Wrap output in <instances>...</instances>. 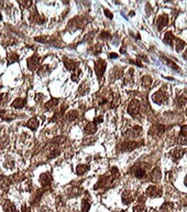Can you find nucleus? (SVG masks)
<instances>
[{"mask_svg":"<svg viewBox=\"0 0 187 212\" xmlns=\"http://www.w3.org/2000/svg\"><path fill=\"white\" fill-rule=\"evenodd\" d=\"M167 98H168V96H167V94L164 91H158L156 93H154L153 96H152L153 102L155 104H158V105L165 104L167 102Z\"/></svg>","mask_w":187,"mask_h":212,"instance_id":"f257e3e1","label":"nucleus"},{"mask_svg":"<svg viewBox=\"0 0 187 212\" xmlns=\"http://www.w3.org/2000/svg\"><path fill=\"white\" fill-rule=\"evenodd\" d=\"M106 67H107V63H106V61H104V60L99 59V60L96 61L95 72H96V74H97V76H98L99 81L102 79V75H104L105 71H106Z\"/></svg>","mask_w":187,"mask_h":212,"instance_id":"f03ea898","label":"nucleus"},{"mask_svg":"<svg viewBox=\"0 0 187 212\" xmlns=\"http://www.w3.org/2000/svg\"><path fill=\"white\" fill-rule=\"evenodd\" d=\"M140 108H141V103L140 101L138 100H132L130 102L129 106H128V113L132 117H135L140 112Z\"/></svg>","mask_w":187,"mask_h":212,"instance_id":"7ed1b4c3","label":"nucleus"},{"mask_svg":"<svg viewBox=\"0 0 187 212\" xmlns=\"http://www.w3.org/2000/svg\"><path fill=\"white\" fill-rule=\"evenodd\" d=\"M141 133H142V128L140 126L135 125V126H133V127H131V128L128 129V130L125 132V136L129 138H137L141 135Z\"/></svg>","mask_w":187,"mask_h":212,"instance_id":"20e7f679","label":"nucleus"},{"mask_svg":"<svg viewBox=\"0 0 187 212\" xmlns=\"http://www.w3.org/2000/svg\"><path fill=\"white\" fill-rule=\"evenodd\" d=\"M63 61H64V65H65V67H66L68 71L77 70V67H78V65H79V63L77 62V61L72 60V59L64 58V59H63Z\"/></svg>","mask_w":187,"mask_h":212,"instance_id":"39448f33","label":"nucleus"},{"mask_svg":"<svg viewBox=\"0 0 187 212\" xmlns=\"http://www.w3.org/2000/svg\"><path fill=\"white\" fill-rule=\"evenodd\" d=\"M164 130H165V127L161 124H158V125H153L151 129L149 130L150 135H156V136H161L163 133H164Z\"/></svg>","mask_w":187,"mask_h":212,"instance_id":"423d86ee","label":"nucleus"},{"mask_svg":"<svg viewBox=\"0 0 187 212\" xmlns=\"http://www.w3.org/2000/svg\"><path fill=\"white\" fill-rule=\"evenodd\" d=\"M40 181H41L43 187H49L52 181V177H51L50 172H44L40 176Z\"/></svg>","mask_w":187,"mask_h":212,"instance_id":"0eeeda50","label":"nucleus"},{"mask_svg":"<svg viewBox=\"0 0 187 212\" xmlns=\"http://www.w3.org/2000/svg\"><path fill=\"white\" fill-rule=\"evenodd\" d=\"M156 25H158V30H162L163 28H165L167 25H168V17L166 14H162L158 18V21H156Z\"/></svg>","mask_w":187,"mask_h":212,"instance_id":"6e6552de","label":"nucleus"},{"mask_svg":"<svg viewBox=\"0 0 187 212\" xmlns=\"http://www.w3.org/2000/svg\"><path fill=\"white\" fill-rule=\"evenodd\" d=\"M39 63H40V59L37 58V55H33L28 60V67L29 70L33 71L39 67Z\"/></svg>","mask_w":187,"mask_h":212,"instance_id":"1a4fd4ad","label":"nucleus"},{"mask_svg":"<svg viewBox=\"0 0 187 212\" xmlns=\"http://www.w3.org/2000/svg\"><path fill=\"white\" fill-rule=\"evenodd\" d=\"M139 144L134 143V141H125L122 145H121V150L122 151H130V150H133L134 148H137Z\"/></svg>","mask_w":187,"mask_h":212,"instance_id":"9d476101","label":"nucleus"},{"mask_svg":"<svg viewBox=\"0 0 187 212\" xmlns=\"http://www.w3.org/2000/svg\"><path fill=\"white\" fill-rule=\"evenodd\" d=\"M146 195H149V197H160L161 195V190H158L156 186H150L146 189Z\"/></svg>","mask_w":187,"mask_h":212,"instance_id":"9b49d317","label":"nucleus"},{"mask_svg":"<svg viewBox=\"0 0 187 212\" xmlns=\"http://www.w3.org/2000/svg\"><path fill=\"white\" fill-rule=\"evenodd\" d=\"M125 85H132L133 83V69H129L127 71V73L125 75V81H123Z\"/></svg>","mask_w":187,"mask_h":212,"instance_id":"f8f14e48","label":"nucleus"},{"mask_svg":"<svg viewBox=\"0 0 187 212\" xmlns=\"http://www.w3.org/2000/svg\"><path fill=\"white\" fill-rule=\"evenodd\" d=\"M25 126L30 128L31 130H37V127H39V121H37V118H30L29 121L25 123Z\"/></svg>","mask_w":187,"mask_h":212,"instance_id":"ddd939ff","label":"nucleus"},{"mask_svg":"<svg viewBox=\"0 0 187 212\" xmlns=\"http://www.w3.org/2000/svg\"><path fill=\"white\" fill-rule=\"evenodd\" d=\"M85 134L87 135H92V134H95L96 130H97V126H96V123H88L86 126H85Z\"/></svg>","mask_w":187,"mask_h":212,"instance_id":"4468645a","label":"nucleus"},{"mask_svg":"<svg viewBox=\"0 0 187 212\" xmlns=\"http://www.w3.org/2000/svg\"><path fill=\"white\" fill-rule=\"evenodd\" d=\"M121 200H122V202H123L125 204L131 203V202L133 201V197H132V195H131V192H129V191L123 192L122 195H121Z\"/></svg>","mask_w":187,"mask_h":212,"instance_id":"2eb2a0df","label":"nucleus"},{"mask_svg":"<svg viewBox=\"0 0 187 212\" xmlns=\"http://www.w3.org/2000/svg\"><path fill=\"white\" fill-rule=\"evenodd\" d=\"M151 177H152L151 179H152V181H153V182H158V181L161 180V178H162V174H161V170H160L158 168H155V169H153Z\"/></svg>","mask_w":187,"mask_h":212,"instance_id":"dca6fc26","label":"nucleus"},{"mask_svg":"<svg viewBox=\"0 0 187 212\" xmlns=\"http://www.w3.org/2000/svg\"><path fill=\"white\" fill-rule=\"evenodd\" d=\"M133 174H134V176L138 177V178H143V177L145 176V170H144L143 168H141V167L138 166L133 168Z\"/></svg>","mask_w":187,"mask_h":212,"instance_id":"f3484780","label":"nucleus"},{"mask_svg":"<svg viewBox=\"0 0 187 212\" xmlns=\"http://www.w3.org/2000/svg\"><path fill=\"white\" fill-rule=\"evenodd\" d=\"M4 212H17V209L14 207V204L11 203L10 201H6L4 203Z\"/></svg>","mask_w":187,"mask_h":212,"instance_id":"a211bd4d","label":"nucleus"},{"mask_svg":"<svg viewBox=\"0 0 187 212\" xmlns=\"http://www.w3.org/2000/svg\"><path fill=\"white\" fill-rule=\"evenodd\" d=\"M141 84L143 88H150L151 86V84H152V79H151V76H149V75H144L143 77L141 79Z\"/></svg>","mask_w":187,"mask_h":212,"instance_id":"6ab92c4d","label":"nucleus"},{"mask_svg":"<svg viewBox=\"0 0 187 212\" xmlns=\"http://www.w3.org/2000/svg\"><path fill=\"white\" fill-rule=\"evenodd\" d=\"M173 40H174V35H173L172 32H167V33L164 34L163 41L165 42L167 46H172L173 44Z\"/></svg>","mask_w":187,"mask_h":212,"instance_id":"aec40b11","label":"nucleus"},{"mask_svg":"<svg viewBox=\"0 0 187 212\" xmlns=\"http://www.w3.org/2000/svg\"><path fill=\"white\" fill-rule=\"evenodd\" d=\"M51 71V67L49 65H42L41 67H39V70H37V75H40V76H43V75H46L49 74Z\"/></svg>","mask_w":187,"mask_h":212,"instance_id":"412c9836","label":"nucleus"},{"mask_svg":"<svg viewBox=\"0 0 187 212\" xmlns=\"http://www.w3.org/2000/svg\"><path fill=\"white\" fill-rule=\"evenodd\" d=\"M184 151L183 149H174L173 151H172V156H173V158L175 159V160H178V159H181L182 157L184 156Z\"/></svg>","mask_w":187,"mask_h":212,"instance_id":"4be33fe9","label":"nucleus"},{"mask_svg":"<svg viewBox=\"0 0 187 212\" xmlns=\"http://www.w3.org/2000/svg\"><path fill=\"white\" fill-rule=\"evenodd\" d=\"M57 104H58V100H57V98H51V100L45 104V109H46V111L52 109V108H54L55 106H57Z\"/></svg>","mask_w":187,"mask_h":212,"instance_id":"5701e85b","label":"nucleus"},{"mask_svg":"<svg viewBox=\"0 0 187 212\" xmlns=\"http://www.w3.org/2000/svg\"><path fill=\"white\" fill-rule=\"evenodd\" d=\"M24 105H25L24 98H17V100H14V102L12 103V107L22 108V107H24Z\"/></svg>","mask_w":187,"mask_h":212,"instance_id":"b1692460","label":"nucleus"},{"mask_svg":"<svg viewBox=\"0 0 187 212\" xmlns=\"http://www.w3.org/2000/svg\"><path fill=\"white\" fill-rule=\"evenodd\" d=\"M186 101H187V97L185 95H178L176 97V105L178 106V107H182L184 105L186 104Z\"/></svg>","mask_w":187,"mask_h":212,"instance_id":"393cba45","label":"nucleus"},{"mask_svg":"<svg viewBox=\"0 0 187 212\" xmlns=\"http://www.w3.org/2000/svg\"><path fill=\"white\" fill-rule=\"evenodd\" d=\"M78 117V112L77 111H69L66 113V119L67 121H75Z\"/></svg>","mask_w":187,"mask_h":212,"instance_id":"a878e982","label":"nucleus"},{"mask_svg":"<svg viewBox=\"0 0 187 212\" xmlns=\"http://www.w3.org/2000/svg\"><path fill=\"white\" fill-rule=\"evenodd\" d=\"M88 168H89V167H88L87 165H79V166H77V168H76V174L78 176L84 175V174L88 170Z\"/></svg>","mask_w":187,"mask_h":212,"instance_id":"bb28decb","label":"nucleus"},{"mask_svg":"<svg viewBox=\"0 0 187 212\" xmlns=\"http://www.w3.org/2000/svg\"><path fill=\"white\" fill-rule=\"evenodd\" d=\"M88 91H89V86H88L87 83H83L78 88V93L80 95H86L88 93Z\"/></svg>","mask_w":187,"mask_h":212,"instance_id":"cd10ccee","label":"nucleus"},{"mask_svg":"<svg viewBox=\"0 0 187 212\" xmlns=\"http://www.w3.org/2000/svg\"><path fill=\"white\" fill-rule=\"evenodd\" d=\"M175 46H176V51H177V52H181V51H183L184 49H185L186 44H185V42L182 41L181 39H176V44H175Z\"/></svg>","mask_w":187,"mask_h":212,"instance_id":"c85d7f7f","label":"nucleus"},{"mask_svg":"<svg viewBox=\"0 0 187 212\" xmlns=\"http://www.w3.org/2000/svg\"><path fill=\"white\" fill-rule=\"evenodd\" d=\"M89 209H90V203H89V201L87 199H84L83 202H82V210L83 212H88L89 211Z\"/></svg>","mask_w":187,"mask_h":212,"instance_id":"c756f323","label":"nucleus"},{"mask_svg":"<svg viewBox=\"0 0 187 212\" xmlns=\"http://www.w3.org/2000/svg\"><path fill=\"white\" fill-rule=\"evenodd\" d=\"M9 183H10V181L4 176H0V188L8 187Z\"/></svg>","mask_w":187,"mask_h":212,"instance_id":"7c9ffc66","label":"nucleus"},{"mask_svg":"<svg viewBox=\"0 0 187 212\" xmlns=\"http://www.w3.org/2000/svg\"><path fill=\"white\" fill-rule=\"evenodd\" d=\"M9 102V94H1L0 95V105H6Z\"/></svg>","mask_w":187,"mask_h":212,"instance_id":"2f4dec72","label":"nucleus"},{"mask_svg":"<svg viewBox=\"0 0 187 212\" xmlns=\"http://www.w3.org/2000/svg\"><path fill=\"white\" fill-rule=\"evenodd\" d=\"M19 61V56H18L17 53H11L9 55V62L13 63V62H18Z\"/></svg>","mask_w":187,"mask_h":212,"instance_id":"473e14b6","label":"nucleus"},{"mask_svg":"<svg viewBox=\"0 0 187 212\" xmlns=\"http://www.w3.org/2000/svg\"><path fill=\"white\" fill-rule=\"evenodd\" d=\"M79 75H80V70H79V69L75 70V72L72 74V80H73L74 82H77L79 79Z\"/></svg>","mask_w":187,"mask_h":212,"instance_id":"72a5a7b5","label":"nucleus"},{"mask_svg":"<svg viewBox=\"0 0 187 212\" xmlns=\"http://www.w3.org/2000/svg\"><path fill=\"white\" fill-rule=\"evenodd\" d=\"M163 60H164V61H165V63H166L167 65H170V67H172V69L178 70V67H177V65H176V64H175L174 62H172L171 60H168V59H166V58H163Z\"/></svg>","mask_w":187,"mask_h":212,"instance_id":"f704fd0d","label":"nucleus"},{"mask_svg":"<svg viewBox=\"0 0 187 212\" xmlns=\"http://www.w3.org/2000/svg\"><path fill=\"white\" fill-rule=\"evenodd\" d=\"M177 143H178L179 145H187V136H185V135H182L181 137L177 139Z\"/></svg>","mask_w":187,"mask_h":212,"instance_id":"c9c22d12","label":"nucleus"},{"mask_svg":"<svg viewBox=\"0 0 187 212\" xmlns=\"http://www.w3.org/2000/svg\"><path fill=\"white\" fill-rule=\"evenodd\" d=\"M7 145H8V138L6 136L0 138V148H4Z\"/></svg>","mask_w":187,"mask_h":212,"instance_id":"e433bc0d","label":"nucleus"},{"mask_svg":"<svg viewBox=\"0 0 187 212\" xmlns=\"http://www.w3.org/2000/svg\"><path fill=\"white\" fill-rule=\"evenodd\" d=\"M69 193H71L72 195H74V197L75 195L77 197V195H79V193H80V189H79V188H76V187L72 188V190H71Z\"/></svg>","mask_w":187,"mask_h":212,"instance_id":"4c0bfd02","label":"nucleus"},{"mask_svg":"<svg viewBox=\"0 0 187 212\" xmlns=\"http://www.w3.org/2000/svg\"><path fill=\"white\" fill-rule=\"evenodd\" d=\"M65 140H66V138L65 137H56V138H54L52 141H53L54 144H62V143H64Z\"/></svg>","mask_w":187,"mask_h":212,"instance_id":"58836bf2","label":"nucleus"},{"mask_svg":"<svg viewBox=\"0 0 187 212\" xmlns=\"http://www.w3.org/2000/svg\"><path fill=\"white\" fill-rule=\"evenodd\" d=\"M143 210H144V207L142 204H138L133 208V212H143Z\"/></svg>","mask_w":187,"mask_h":212,"instance_id":"ea45409f","label":"nucleus"},{"mask_svg":"<svg viewBox=\"0 0 187 212\" xmlns=\"http://www.w3.org/2000/svg\"><path fill=\"white\" fill-rule=\"evenodd\" d=\"M57 155H59V150L57 149H54L52 153H51L50 155H49V158H54V157H56Z\"/></svg>","mask_w":187,"mask_h":212,"instance_id":"a19ab883","label":"nucleus"},{"mask_svg":"<svg viewBox=\"0 0 187 212\" xmlns=\"http://www.w3.org/2000/svg\"><path fill=\"white\" fill-rule=\"evenodd\" d=\"M100 38L101 39H104V40H108V39H110V34L108 33V32H101V34H100Z\"/></svg>","mask_w":187,"mask_h":212,"instance_id":"79ce46f5","label":"nucleus"},{"mask_svg":"<svg viewBox=\"0 0 187 212\" xmlns=\"http://www.w3.org/2000/svg\"><path fill=\"white\" fill-rule=\"evenodd\" d=\"M105 14H106V16H107V17H108L109 19H112V17H113V16H112V13L110 12L109 10H107V9L105 10Z\"/></svg>","mask_w":187,"mask_h":212,"instance_id":"37998d69","label":"nucleus"},{"mask_svg":"<svg viewBox=\"0 0 187 212\" xmlns=\"http://www.w3.org/2000/svg\"><path fill=\"white\" fill-rule=\"evenodd\" d=\"M182 134L185 135V136H187V125H185V126L182 127Z\"/></svg>","mask_w":187,"mask_h":212,"instance_id":"c03bdc74","label":"nucleus"},{"mask_svg":"<svg viewBox=\"0 0 187 212\" xmlns=\"http://www.w3.org/2000/svg\"><path fill=\"white\" fill-rule=\"evenodd\" d=\"M20 4H22L23 7H30V6L32 4V2H31V1H28V2H24V1H23V2H20Z\"/></svg>","mask_w":187,"mask_h":212,"instance_id":"a18cd8bd","label":"nucleus"},{"mask_svg":"<svg viewBox=\"0 0 187 212\" xmlns=\"http://www.w3.org/2000/svg\"><path fill=\"white\" fill-rule=\"evenodd\" d=\"M35 100H37V102H40V101H42V100H43V95H42V94H37Z\"/></svg>","mask_w":187,"mask_h":212,"instance_id":"49530a36","label":"nucleus"},{"mask_svg":"<svg viewBox=\"0 0 187 212\" xmlns=\"http://www.w3.org/2000/svg\"><path fill=\"white\" fill-rule=\"evenodd\" d=\"M22 212H30V209L27 208V207H23L22 208Z\"/></svg>","mask_w":187,"mask_h":212,"instance_id":"de8ad7c7","label":"nucleus"},{"mask_svg":"<svg viewBox=\"0 0 187 212\" xmlns=\"http://www.w3.org/2000/svg\"><path fill=\"white\" fill-rule=\"evenodd\" d=\"M118 55L117 54H110V58H117Z\"/></svg>","mask_w":187,"mask_h":212,"instance_id":"09e8293b","label":"nucleus"},{"mask_svg":"<svg viewBox=\"0 0 187 212\" xmlns=\"http://www.w3.org/2000/svg\"><path fill=\"white\" fill-rule=\"evenodd\" d=\"M184 58L187 59V51H186V52H185V53H184Z\"/></svg>","mask_w":187,"mask_h":212,"instance_id":"8fccbe9b","label":"nucleus"},{"mask_svg":"<svg viewBox=\"0 0 187 212\" xmlns=\"http://www.w3.org/2000/svg\"><path fill=\"white\" fill-rule=\"evenodd\" d=\"M184 182H185V186H186V187H187V177H186V178H185V181H184Z\"/></svg>","mask_w":187,"mask_h":212,"instance_id":"3c124183","label":"nucleus"},{"mask_svg":"<svg viewBox=\"0 0 187 212\" xmlns=\"http://www.w3.org/2000/svg\"><path fill=\"white\" fill-rule=\"evenodd\" d=\"M185 115H186V117H187V108H186V111H185Z\"/></svg>","mask_w":187,"mask_h":212,"instance_id":"603ef678","label":"nucleus"},{"mask_svg":"<svg viewBox=\"0 0 187 212\" xmlns=\"http://www.w3.org/2000/svg\"><path fill=\"white\" fill-rule=\"evenodd\" d=\"M115 212H125V211H122V210H120V211H115Z\"/></svg>","mask_w":187,"mask_h":212,"instance_id":"864d4df0","label":"nucleus"},{"mask_svg":"<svg viewBox=\"0 0 187 212\" xmlns=\"http://www.w3.org/2000/svg\"><path fill=\"white\" fill-rule=\"evenodd\" d=\"M0 130H1V127H0Z\"/></svg>","mask_w":187,"mask_h":212,"instance_id":"5fc2aeb1","label":"nucleus"}]
</instances>
